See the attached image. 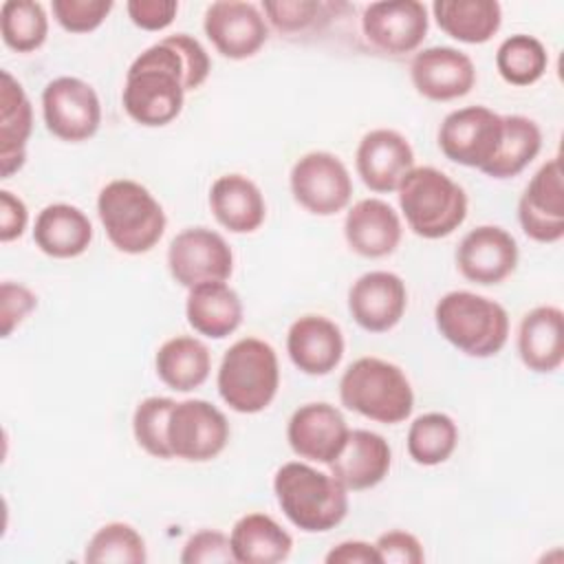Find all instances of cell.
Listing matches in <instances>:
<instances>
[{"label": "cell", "instance_id": "obj_41", "mask_svg": "<svg viewBox=\"0 0 564 564\" xmlns=\"http://www.w3.org/2000/svg\"><path fill=\"white\" fill-rule=\"evenodd\" d=\"M35 308H37V295L26 284L4 280L0 284V333H2V337H9Z\"/></svg>", "mask_w": 564, "mask_h": 564}, {"label": "cell", "instance_id": "obj_44", "mask_svg": "<svg viewBox=\"0 0 564 564\" xmlns=\"http://www.w3.org/2000/svg\"><path fill=\"white\" fill-rule=\"evenodd\" d=\"M29 227V209L20 196L0 189V240L13 242Z\"/></svg>", "mask_w": 564, "mask_h": 564}, {"label": "cell", "instance_id": "obj_28", "mask_svg": "<svg viewBox=\"0 0 564 564\" xmlns=\"http://www.w3.org/2000/svg\"><path fill=\"white\" fill-rule=\"evenodd\" d=\"M242 300L227 282H205L187 291V324L203 337L225 339L242 324Z\"/></svg>", "mask_w": 564, "mask_h": 564}, {"label": "cell", "instance_id": "obj_11", "mask_svg": "<svg viewBox=\"0 0 564 564\" xmlns=\"http://www.w3.org/2000/svg\"><path fill=\"white\" fill-rule=\"evenodd\" d=\"M167 269L187 291L205 282H227L234 273V251L218 231L187 227L170 240Z\"/></svg>", "mask_w": 564, "mask_h": 564}, {"label": "cell", "instance_id": "obj_36", "mask_svg": "<svg viewBox=\"0 0 564 564\" xmlns=\"http://www.w3.org/2000/svg\"><path fill=\"white\" fill-rule=\"evenodd\" d=\"M2 42L18 53L37 51L48 35V15L35 0H7L0 7Z\"/></svg>", "mask_w": 564, "mask_h": 564}, {"label": "cell", "instance_id": "obj_1", "mask_svg": "<svg viewBox=\"0 0 564 564\" xmlns=\"http://www.w3.org/2000/svg\"><path fill=\"white\" fill-rule=\"evenodd\" d=\"M209 70L212 59L196 37H161L132 59L121 93L123 110L139 126H167L181 115L185 95L207 82Z\"/></svg>", "mask_w": 564, "mask_h": 564}, {"label": "cell", "instance_id": "obj_33", "mask_svg": "<svg viewBox=\"0 0 564 564\" xmlns=\"http://www.w3.org/2000/svg\"><path fill=\"white\" fill-rule=\"evenodd\" d=\"M405 445L416 465H441L458 445V425L445 412H425L410 423Z\"/></svg>", "mask_w": 564, "mask_h": 564}, {"label": "cell", "instance_id": "obj_43", "mask_svg": "<svg viewBox=\"0 0 564 564\" xmlns=\"http://www.w3.org/2000/svg\"><path fill=\"white\" fill-rule=\"evenodd\" d=\"M126 11L134 26L143 31H163L174 22L178 13V2L176 0H130L126 2Z\"/></svg>", "mask_w": 564, "mask_h": 564}, {"label": "cell", "instance_id": "obj_35", "mask_svg": "<svg viewBox=\"0 0 564 564\" xmlns=\"http://www.w3.org/2000/svg\"><path fill=\"white\" fill-rule=\"evenodd\" d=\"M546 68L549 53L535 35L513 33L496 51V70L511 86H531L544 77Z\"/></svg>", "mask_w": 564, "mask_h": 564}, {"label": "cell", "instance_id": "obj_26", "mask_svg": "<svg viewBox=\"0 0 564 564\" xmlns=\"http://www.w3.org/2000/svg\"><path fill=\"white\" fill-rule=\"evenodd\" d=\"M33 132V106L24 86L2 70L0 88V174L9 178L26 163V145Z\"/></svg>", "mask_w": 564, "mask_h": 564}, {"label": "cell", "instance_id": "obj_12", "mask_svg": "<svg viewBox=\"0 0 564 564\" xmlns=\"http://www.w3.org/2000/svg\"><path fill=\"white\" fill-rule=\"evenodd\" d=\"M229 421L223 410L205 399L176 401L167 421V443L172 458L207 463L229 443Z\"/></svg>", "mask_w": 564, "mask_h": 564}, {"label": "cell", "instance_id": "obj_31", "mask_svg": "<svg viewBox=\"0 0 564 564\" xmlns=\"http://www.w3.org/2000/svg\"><path fill=\"white\" fill-rule=\"evenodd\" d=\"M432 13L438 29L463 44H485L502 24V7L496 0H436Z\"/></svg>", "mask_w": 564, "mask_h": 564}, {"label": "cell", "instance_id": "obj_10", "mask_svg": "<svg viewBox=\"0 0 564 564\" xmlns=\"http://www.w3.org/2000/svg\"><path fill=\"white\" fill-rule=\"evenodd\" d=\"M42 117L53 137L68 143L88 141L101 126V101L88 82L62 75L42 90Z\"/></svg>", "mask_w": 564, "mask_h": 564}, {"label": "cell", "instance_id": "obj_8", "mask_svg": "<svg viewBox=\"0 0 564 564\" xmlns=\"http://www.w3.org/2000/svg\"><path fill=\"white\" fill-rule=\"evenodd\" d=\"M289 187L293 200L313 216H335L352 198V178L344 161L326 150L302 154L291 172Z\"/></svg>", "mask_w": 564, "mask_h": 564}, {"label": "cell", "instance_id": "obj_45", "mask_svg": "<svg viewBox=\"0 0 564 564\" xmlns=\"http://www.w3.org/2000/svg\"><path fill=\"white\" fill-rule=\"evenodd\" d=\"M324 562L326 564H381V557L375 549V542L344 540L326 553Z\"/></svg>", "mask_w": 564, "mask_h": 564}, {"label": "cell", "instance_id": "obj_3", "mask_svg": "<svg viewBox=\"0 0 564 564\" xmlns=\"http://www.w3.org/2000/svg\"><path fill=\"white\" fill-rule=\"evenodd\" d=\"M97 216L110 245L128 256L154 249L167 227L163 205L132 178H115L99 189Z\"/></svg>", "mask_w": 564, "mask_h": 564}, {"label": "cell", "instance_id": "obj_19", "mask_svg": "<svg viewBox=\"0 0 564 564\" xmlns=\"http://www.w3.org/2000/svg\"><path fill=\"white\" fill-rule=\"evenodd\" d=\"M412 167L414 150L401 132L375 128L361 137L355 152V170L370 192H397Z\"/></svg>", "mask_w": 564, "mask_h": 564}, {"label": "cell", "instance_id": "obj_6", "mask_svg": "<svg viewBox=\"0 0 564 564\" xmlns=\"http://www.w3.org/2000/svg\"><path fill=\"white\" fill-rule=\"evenodd\" d=\"M434 324L445 341L469 357H494L509 339V313L474 291H449L434 306Z\"/></svg>", "mask_w": 564, "mask_h": 564}, {"label": "cell", "instance_id": "obj_23", "mask_svg": "<svg viewBox=\"0 0 564 564\" xmlns=\"http://www.w3.org/2000/svg\"><path fill=\"white\" fill-rule=\"evenodd\" d=\"M392 467L390 443L370 430H350L341 452L328 471L348 489L364 491L377 487Z\"/></svg>", "mask_w": 564, "mask_h": 564}, {"label": "cell", "instance_id": "obj_14", "mask_svg": "<svg viewBox=\"0 0 564 564\" xmlns=\"http://www.w3.org/2000/svg\"><path fill=\"white\" fill-rule=\"evenodd\" d=\"M427 29V7L419 0L370 2L361 13V33L366 42L386 55L419 51Z\"/></svg>", "mask_w": 564, "mask_h": 564}, {"label": "cell", "instance_id": "obj_17", "mask_svg": "<svg viewBox=\"0 0 564 564\" xmlns=\"http://www.w3.org/2000/svg\"><path fill=\"white\" fill-rule=\"evenodd\" d=\"M350 434L341 410L326 401L300 405L286 423V441L295 456L308 463L330 465Z\"/></svg>", "mask_w": 564, "mask_h": 564}, {"label": "cell", "instance_id": "obj_2", "mask_svg": "<svg viewBox=\"0 0 564 564\" xmlns=\"http://www.w3.org/2000/svg\"><path fill=\"white\" fill-rule=\"evenodd\" d=\"M273 494L286 520L304 533H326L348 513V489L304 460L284 463L273 476Z\"/></svg>", "mask_w": 564, "mask_h": 564}, {"label": "cell", "instance_id": "obj_40", "mask_svg": "<svg viewBox=\"0 0 564 564\" xmlns=\"http://www.w3.org/2000/svg\"><path fill=\"white\" fill-rule=\"evenodd\" d=\"M183 564H227L236 562L229 535L218 529H200L187 538L178 555Z\"/></svg>", "mask_w": 564, "mask_h": 564}, {"label": "cell", "instance_id": "obj_34", "mask_svg": "<svg viewBox=\"0 0 564 564\" xmlns=\"http://www.w3.org/2000/svg\"><path fill=\"white\" fill-rule=\"evenodd\" d=\"M339 9H346L341 2L326 0H264L262 13L267 22L286 37H300L308 33H319L337 15Z\"/></svg>", "mask_w": 564, "mask_h": 564}, {"label": "cell", "instance_id": "obj_7", "mask_svg": "<svg viewBox=\"0 0 564 564\" xmlns=\"http://www.w3.org/2000/svg\"><path fill=\"white\" fill-rule=\"evenodd\" d=\"M339 401L370 421L397 425L410 419L414 392L397 364L381 357H359L339 379Z\"/></svg>", "mask_w": 564, "mask_h": 564}, {"label": "cell", "instance_id": "obj_9", "mask_svg": "<svg viewBox=\"0 0 564 564\" xmlns=\"http://www.w3.org/2000/svg\"><path fill=\"white\" fill-rule=\"evenodd\" d=\"M436 141L449 161L485 172L502 141V115L487 106L452 110L441 121Z\"/></svg>", "mask_w": 564, "mask_h": 564}, {"label": "cell", "instance_id": "obj_20", "mask_svg": "<svg viewBox=\"0 0 564 564\" xmlns=\"http://www.w3.org/2000/svg\"><path fill=\"white\" fill-rule=\"evenodd\" d=\"M410 79L421 97L430 101H452L474 88L476 66L460 48L427 46L414 53Z\"/></svg>", "mask_w": 564, "mask_h": 564}, {"label": "cell", "instance_id": "obj_38", "mask_svg": "<svg viewBox=\"0 0 564 564\" xmlns=\"http://www.w3.org/2000/svg\"><path fill=\"white\" fill-rule=\"evenodd\" d=\"M174 399L170 397H148L137 403L132 414V434L137 445L161 460L172 458L167 443V421L174 408Z\"/></svg>", "mask_w": 564, "mask_h": 564}, {"label": "cell", "instance_id": "obj_25", "mask_svg": "<svg viewBox=\"0 0 564 564\" xmlns=\"http://www.w3.org/2000/svg\"><path fill=\"white\" fill-rule=\"evenodd\" d=\"M209 209L231 234H253L267 218L260 187L245 174H223L209 187Z\"/></svg>", "mask_w": 564, "mask_h": 564}, {"label": "cell", "instance_id": "obj_37", "mask_svg": "<svg viewBox=\"0 0 564 564\" xmlns=\"http://www.w3.org/2000/svg\"><path fill=\"white\" fill-rule=\"evenodd\" d=\"M84 560L90 564H143L148 560V546L132 524L108 522L86 542Z\"/></svg>", "mask_w": 564, "mask_h": 564}, {"label": "cell", "instance_id": "obj_15", "mask_svg": "<svg viewBox=\"0 0 564 564\" xmlns=\"http://www.w3.org/2000/svg\"><path fill=\"white\" fill-rule=\"evenodd\" d=\"M522 231L542 245L564 238V181L560 156L549 159L527 183L518 200Z\"/></svg>", "mask_w": 564, "mask_h": 564}, {"label": "cell", "instance_id": "obj_39", "mask_svg": "<svg viewBox=\"0 0 564 564\" xmlns=\"http://www.w3.org/2000/svg\"><path fill=\"white\" fill-rule=\"evenodd\" d=\"M112 0H53V18L68 33H90L110 15Z\"/></svg>", "mask_w": 564, "mask_h": 564}, {"label": "cell", "instance_id": "obj_13", "mask_svg": "<svg viewBox=\"0 0 564 564\" xmlns=\"http://www.w3.org/2000/svg\"><path fill=\"white\" fill-rule=\"evenodd\" d=\"M203 31L216 53L227 59H249L269 40V22L262 9L242 0H218L205 9Z\"/></svg>", "mask_w": 564, "mask_h": 564}, {"label": "cell", "instance_id": "obj_22", "mask_svg": "<svg viewBox=\"0 0 564 564\" xmlns=\"http://www.w3.org/2000/svg\"><path fill=\"white\" fill-rule=\"evenodd\" d=\"M341 328L324 315H302L286 330V352L291 364L311 377L333 372L344 357Z\"/></svg>", "mask_w": 564, "mask_h": 564}, {"label": "cell", "instance_id": "obj_4", "mask_svg": "<svg viewBox=\"0 0 564 564\" xmlns=\"http://www.w3.org/2000/svg\"><path fill=\"white\" fill-rule=\"evenodd\" d=\"M216 388L225 405L238 414L267 410L280 388V361L275 348L260 337L234 341L218 366Z\"/></svg>", "mask_w": 564, "mask_h": 564}, {"label": "cell", "instance_id": "obj_29", "mask_svg": "<svg viewBox=\"0 0 564 564\" xmlns=\"http://www.w3.org/2000/svg\"><path fill=\"white\" fill-rule=\"evenodd\" d=\"M229 542L238 564H278L293 551L291 533L262 511L238 518L231 527Z\"/></svg>", "mask_w": 564, "mask_h": 564}, {"label": "cell", "instance_id": "obj_42", "mask_svg": "<svg viewBox=\"0 0 564 564\" xmlns=\"http://www.w3.org/2000/svg\"><path fill=\"white\" fill-rule=\"evenodd\" d=\"M381 564H421L425 562V551L421 540L403 529H390L381 533L375 542Z\"/></svg>", "mask_w": 564, "mask_h": 564}, {"label": "cell", "instance_id": "obj_21", "mask_svg": "<svg viewBox=\"0 0 564 564\" xmlns=\"http://www.w3.org/2000/svg\"><path fill=\"white\" fill-rule=\"evenodd\" d=\"M403 236L399 212L383 198L357 200L344 218L346 245L361 258H386L397 251Z\"/></svg>", "mask_w": 564, "mask_h": 564}, {"label": "cell", "instance_id": "obj_18", "mask_svg": "<svg viewBox=\"0 0 564 564\" xmlns=\"http://www.w3.org/2000/svg\"><path fill=\"white\" fill-rule=\"evenodd\" d=\"M408 308V289L392 271H368L348 289V313L368 333L392 330Z\"/></svg>", "mask_w": 564, "mask_h": 564}, {"label": "cell", "instance_id": "obj_16", "mask_svg": "<svg viewBox=\"0 0 564 564\" xmlns=\"http://www.w3.org/2000/svg\"><path fill=\"white\" fill-rule=\"evenodd\" d=\"M518 242L498 225H478L469 229L456 247V267L474 284L491 286L505 282L518 267Z\"/></svg>", "mask_w": 564, "mask_h": 564}, {"label": "cell", "instance_id": "obj_30", "mask_svg": "<svg viewBox=\"0 0 564 564\" xmlns=\"http://www.w3.org/2000/svg\"><path fill=\"white\" fill-rule=\"evenodd\" d=\"M154 368L170 390L192 392L209 379L212 352L198 337L176 335L159 346Z\"/></svg>", "mask_w": 564, "mask_h": 564}, {"label": "cell", "instance_id": "obj_32", "mask_svg": "<svg viewBox=\"0 0 564 564\" xmlns=\"http://www.w3.org/2000/svg\"><path fill=\"white\" fill-rule=\"evenodd\" d=\"M542 130L524 115H502V141L496 159L482 172L489 178H513L540 154Z\"/></svg>", "mask_w": 564, "mask_h": 564}, {"label": "cell", "instance_id": "obj_5", "mask_svg": "<svg viewBox=\"0 0 564 564\" xmlns=\"http://www.w3.org/2000/svg\"><path fill=\"white\" fill-rule=\"evenodd\" d=\"M397 194L408 227L425 240L454 234L467 218L465 189L438 167L414 165Z\"/></svg>", "mask_w": 564, "mask_h": 564}, {"label": "cell", "instance_id": "obj_27", "mask_svg": "<svg viewBox=\"0 0 564 564\" xmlns=\"http://www.w3.org/2000/svg\"><path fill=\"white\" fill-rule=\"evenodd\" d=\"M33 242L48 258H77L93 242V223L79 207L53 203L35 216Z\"/></svg>", "mask_w": 564, "mask_h": 564}, {"label": "cell", "instance_id": "obj_24", "mask_svg": "<svg viewBox=\"0 0 564 564\" xmlns=\"http://www.w3.org/2000/svg\"><path fill=\"white\" fill-rule=\"evenodd\" d=\"M518 355L538 375L555 372L564 361V313L542 304L524 313L518 326Z\"/></svg>", "mask_w": 564, "mask_h": 564}]
</instances>
